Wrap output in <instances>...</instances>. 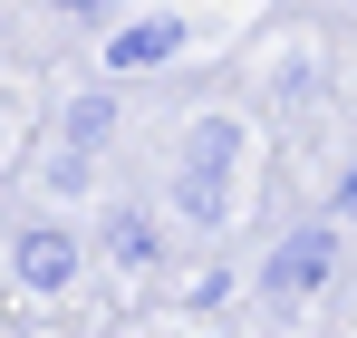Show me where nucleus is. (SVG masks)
<instances>
[{
  "mask_svg": "<svg viewBox=\"0 0 357 338\" xmlns=\"http://www.w3.org/2000/svg\"><path fill=\"white\" fill-rule=\"evenodd\" d=\"M10 261H20V281H29V290H68V281H77V242L49 232V223L20 232V251H10Z\"/></svg>",
  "mask_w": 357,
  "mask_h": 338,
  "instance_id": "7ed1b4c3",
  "label": "nucleus"
},
{
  "mask_svg": "<svg viewBox=\"0 0 357 338\" xmlns=\"http://www.w3.org/2000/svg\"><path fill=\"white\" fill-rule=\"evenodd\" d=\"M174 49H183V20H135V29H116V39H107V58H116V68H165Z\"/></svg>",
  "mask_w": 357,
  "mask_h": 338,
  "instance_id": "20e7f679",
  "label": "nucleus"
},
{
  "mask_svg": "<svg viewBox=\"0 0 357 338\" xmlns=\"http://www.w3.org/2000/svg\"><path fill=\"white\" fill-rule=\"evenodd\" d=\"M222 165H232V126H203V135H193V145H183V213H203V223H213V213H222Z\"/></svg>",
  "mask_w": 357,
  "mask_h": 338,
  "instance_id": "f257e3e1",
  "label": "nucleus"
},
{
  "mask_svg": "<svg viewBox=\"0 0 357 338\" xmlns=\"http://www.w3.org/2000/svg\"><path fill=\"white\" fill-rule=\"evenodd\" d=\"M107 126H116V107H107V97H77V107H68V145H97Z\"/></svg>",
  "mask_w": 357,
  "mask_h": 338,
  "instance_id": "423d86ee",
  "label": "nucleus"
},
{
  "mask_svg": "<svg viewBox=\"0 0 357 338\" xmlns=\"http://www.w3.org/2000/svg\"><path fill=\"white\" fill-rule=\"evenodd\" d=\"M59 10H97V0H59Z\"/></svg>",
  "mask_w": 357,
  "mask_h": 338,
  "instance_id": "6e6552de",
  "label": "nucleus"
},
{
  "mask_svg": "<svg viewBox=\"0 0 357 338\" xmlns=\"http://www.w3.org/2000/svg\"><path fill=\"white\" fill-rule=\"evenodd\" d=\"M107 251H116L126 271H145V261H155V223H145V213H116V223H107Z\"/></svg>",
  "mask_w": 357,
  "mask_h": 338,
  "instance_id": "39448f33",
  "label": "nucleus"
},
{
  "mask_svg": "<svg viewBox=\"0 0 357 338\" xmlns=\"http://www.w3.org/2000/svg\"><path fill=\"white\" fill-rule=\"evenodd\" d=\"M338 223H357V165L338 174Z\"/></svg>",
  "mask_w": 357,
  "mask_h": 338,
  "instance_id": "0eeeda50",
  "label": "nucleus"
},
{
  "mask_svg": "<svg viewBox=\"0 0 357 338\" xmlns=\"http://www.w3.org/2000/svg\"><path fill=\"white\" fill-rule=\"evenodd\" d=\"M328 261H338V242H328V232H290V242L271 251V271H261V281L280 290V300H299V290L328 281Z\"/></svg>",
  "mask_w": 357,
  "mask_h": 338,
  "instance_id": "f03ea898",
  "label": "nucleus"
}]
</instances>
